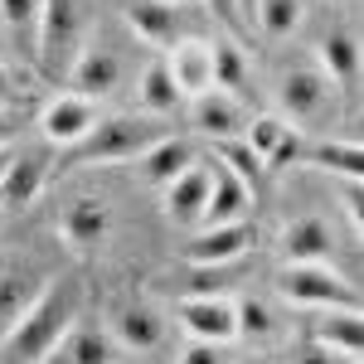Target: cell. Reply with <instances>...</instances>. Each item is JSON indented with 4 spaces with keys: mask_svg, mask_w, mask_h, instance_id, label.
Returning <instances> with one entry per match:
<instances>
[{
    "mask_svg": "<svg viewBox=\"0 0 364 364\" xmlns=\"http://www.w3.org/2000/svg\"><path fill=\"white\" fill-rule=\"evenodd\" d=\"M161 58H166L170 78H175V87H180L185 102L214 87V44H209V39H175Z\"/></svg>",
    "mask_w": 364,
    "mask_h": 364,
    "instance_id": "cell-11",
    "label": "cell"
},
{
    "mask_svg": "<svg viewBox=\"0 0 364 364\" xmlns=\"http://www.w3.org/2000/svg\"><path fill=\"white\" fill-rule=\"evenodd\" d=\"M291 364H360V360H345V355H336V350H326L306 336L301 345H291Z\"/></svg>",
    "mask_w": 364,
    "mask_h": 364,
    "instance_id": "cell-32",
    "label": "cell"
},
{
    "mask_svg": "<svg viewBox=\"0 0 364 364\" xmlns=\"http://www.w3.org/2000/svg\"><path fill=\"white\" fill-rule=\"evenodd\" d=\"M224 350L228 345H204V340H190L180 364H224Z\"/></svg>",
    "mask_w": 364,
    "mask_h": 364,
    "instance_id": "cell-34",
    "label": "cell"
},
{
    "mask_svg": "<svg viewBox=\"0 0 364 364\" xmlns=\"http://www.w3.org/2000/svg\"><path fill=\"white\" fill-rule=\"evenodd\" d=\"M243 141H248L252 156L262 161V170H282L287 161H296V156H301V132H296L291 122H282L277 112L252 117L248 127H243Z\"/></svg>",
    "mask_w": 364,
    "mask_h": 364,
    "instance_id": "cell-13",
    "label": "cell"
},
{
    "mask_svg": "<svg viewBox=\"0 0 364 364\" xmlns=\"http://www.w3.org/2000/svg\"><path fill=\"white\" fill-rule=\"evenodd\" d=\"M170 5H185V0H170Z\"/></svg>",
    "mask_w": 364,
    "mask_h": 364,
    "instance_id": "cell-40",
    "label": "cell"
},
{
    "mask_svg": "<svg viewBox=\"0 0 364 364\" xmlns=\"http://www.w3.org/2000/svg\"><path fill=\"white\" fill-rule=\"evenodd\" d=\"M44 277L39 272H25V267H0V340L15 331V321L29 311V301L39 296Z\"/></svg>",
    "mask_w": 364,
    "mask_h": 364,
    "instance_id": "cell-24",
    "label": "cell"
},
{
    "mask_svg": "<svg viewBox=\"0 0 364 364\" xmlns=\"http://www.w3.org/2000/svg\"><path fill=\"white\" fill-rule=\"evenodd\" d=\"M127 25L136 39H146L151 49H161L166 54L175 39H185L180 34V20H185V5H170V0H127Z\"/></svg>",
    "mask_w": 364,
    "mask_h": 364,
    "instance_id": "cell-15",
    "label": "cell"
},
{
    "mask_svg": "<svg viewBox=\"0 0 364 364\" xmlns=\"http://www.w3.org/2000/svg\"><path fill=\"white\" fill-rule=\"evenodd\" d=\"M44 180H49V161L39 151H15L5 175H0V209L5 214L10 209H29L39 199V190H44Z\"/></svg>",
    "mask_w": 364,
    "mask_h": 364,
    "instance_id": "cell-18",
    "label": "cell"
},
{
    "mask_svg": "<svg viewBox=\"0 0 364 364\" xmlns=\"http://www.w3.org/2000/svg\"><path fill=\"white\" fill-rule=\"evenodd\" d=\"M277 291L291 306H311V311H360V291L355 282L340 277L326 262H282L277 272Z\"/></svg>",
    "mask_w": 364,
    "mask_h": 364,
    "instance_id": "cell-5",
    "label": "cell"
},
{
    "mask_svg": "<svg viewBox=\"0 0 364 364\" xmlns=\"http://www.w3.org/2000/svg\"><path fill=\"white\" fill-rule=\"evenodd\" d=\"M311 340L326 345V350H336V355H345V360H360V350H364V316H360V311H326V316L311 326Z\"/></svg>",
    "mask_w": 364,
    "mask_h": 364,
    "instance_id": "cell-23",
    "label": "cell"
},
{
    "mask_svg": "<svg viewBox=\"0 0 364 364\" xmlns=\"http://www.w3.org/2000/svg\"><path fill=\"white\" fill-rule=\"evenodd\" d=\"M87 44V10L83 0H44L39 29H34V63L49 78H68L73 58Z\"/></svg>",
    "mask_w": 364,
    "mask_h": 364,
    "instance_id": "cell-4",
    "label": "cell"
},
{
    "mask_svg": "<svg viewBox=\"0 0 364 364\" xmlns=\"http://www.w3.org/2000/svg\"><path fill=\"white\" fill-rule=\"evenodd\" d=\"M306 20V0H252V25L267 39H291Z\"/></svg>",
    "mask_w": 364,
    "mask_h": 364,
    "instance_id": "cell-27",
    "label": "cell"
},
{
    "mask_svg": "<svg viewBox=\"0 0 364 364\" xmlns=\"http://www.w3.org/2000/svg\"><path fill=\"white\" fill-rule=\"evenodd\" d=\"M0 146H10V117L0 112Z\"/></svg>",
    "mask_w": 364,
    "mask_h": 364,
    "instance_id": "cell-37",
    "label": "cell"
},
{
    "mask_svg": "<svg viewBox=\"0 0 364 364\" xmlns=\"http://www.w3.org/2000/svg\"><path fill=\"white\" fill-rule=\"evenodd\" d=\"M97 117H102L97 102H87V97H78V92H58V97L44 102V112H39V132H44L49 146L73 151V146L97 127Z\"/></svg>",
    "mask_w": 364,
    "mask_h": 364,
    "instance_id": "cell-8",
    "label": "cell"
},
{
    "mask_svg": "<svg viewBox=\"0 0 364 364\" xmlns=\"http://www.w3.org/2000/svg\"><path fill=\"white\" fill-rule=\"evenodd\" d=\"M0 219H5V209H0Z\"/></svg>",
    "mask_w": 364,
    "mask_h": 364,
    "instance_id": "cell-41",
    "label": "cell"
},
{
    "mask_svg": "<svg viewBox=\"0 0 364 364\" xmlns=\"http://www.w3.org/2000/svg\"><path fill=\"white\" fill-rule=\"evenodd\" d=\"M10 156H15V151H10V146H0V175H5V166H10Z\"/></svg>",
    "mask_w": 364,
    "mask_h": 364,
    "instance_id": "cell-39",
    "label": "cell"
},
{
    "mask_svg": "<svg viewBox=\"0 0 364 364\" xmlns=\"http://www.w3.org/2000/svg\"><path fill=\"white\" fill-rule=\"evenodd\" d=\"M180 331L204 345H233L238 340V301L219 291H195L180 301Z\"/></svg>",
    "mask_w": 364,
    "mask_h": 364,
    "instance_id": "cell-6",
    "label": "cell"
},
{
    "mask_svg": "<svg viewBox=\"0 0 364 364\" xmlns=\"http://www.w3.org/2000/svg\"><path fill=\"white\" fill-rule=\"evenodd\" d=\"M117 83H122V58H117V49L87 39L83 54L73 58V68H68V92H78V97H87V102H97V97L117 92Z\"/></svg>",
    "mask_w": 364,
    "mask_h": 364,
    "instance_id": "cell-14",
    "label": "cell"
},
{
    "mask_svg": "<svg viewBox=\"0 0 364 364\" xmlns=\"http://www.w3.org/2000/svg\"><path fill=\"white\" fill-rule=\"evenodd\" d=\"M195 161H199L195 146H190V141H180V136H161L151 151H141V156H136L141 180H146V185H156V190H166L170 180H175L180 170H190Z\"/></svg>",
    "mask_w": 364,
    "mask_h": 364,
    "instance_id": "cell-22",
    "label": "cell"
},
{
    "mask_svg": "<svg viewBox=\"0 0 364 364\" xmlns=\"http://www.w3.org/2000/svg\"><path fill=\"white\" fill-rule=\"evenodd\" d=\"M204 199H209V166L204 161L180 170L166 190H161V204H166V214L175 224H199L204 219Z\"/></svg>",
    "mask_w": 364,
    "mask_h": 364,
    "instance_id": "cell-21",
    "label": "cell"
},
{
    "mask_svg": "<svg viewBox=\"0 0 364 364\" xmlns=\"http://www.w3.org/2000/svg\"><path fill=\"white\" fill-rule=\"evenodd\" d=\"M107 336H112L117 350L146 355V350H156V345L166 340V321H161V311L151 306V301L127 296V301H117L112 316H107Z\"/></svg>",
    "mask_w": 364,
    "mask_h": 364,
    "instance_id": "cell-9",
    "label": "cell"
},
{
    "mask_svg": "<svg viewBox=\"0 0 364 364\" xmlns=\"http://www.w3.org/2000/svg\"><path fill=\"white\" fill-rule=\"evenodd\" d=\"M136 97H141V112H146V117H170L180 102H185V97H180V87H175V78H170L166 58H151V63L141 68Z\"/></svg>",
    "mask_w": 364,
    "mask_h": 364,
    "instance_id": "cell-26",
    "label": "cell"
},
{
    "mask_svg": "<svg viewBox=\"0 0 364 364\" xmlns=\"http://www.w3.org/2000/svg\"><path fill=\"white\" fill-rule=\"evenodd\" d=\"M20 92V83H15V73H10V63L0 58V97H15Z\"/></svg>",
    "mask_w": 364,
    "mask_h": 364,
    "instance_id": "cell-36",
    "label": "cell"
},
{
    "mask_svg": "<svg viewBox=\"0 0 364 364\" xmlns=\"http://www.w3.org/2000/svg\"><path fill=\"white\" fill-rule=\"evenodd\" d=\"M316 68L340 92H350L355 78H360V39H355V29H326L321 44H316Z\"/></svg>",
    "mask_w": 364,
    "mask_h": 364,
    "instance_id": "cell-20",
    "label": "cell"
},
{
    "mask_svg": "<svg viewBox=\"0 0 364 364\" xmlns=\"http://www.w3.org/2000/svg\"><path fill=\"white\" fill-rule=\"evenodd\" d=\"M238 15H243V25H252V0H238Z\"/></svg>",
    "mask_w": 364,
    "mask_h": 364,
    "instance_id": "cell-38",
    "label": "cell"
},
{
    "mask_svg": "<svg viewBox=\"0 0 364 364\" xmlns=\"http://www.w3.org/2000/svg\"><path fill=\"white\" fill-rule=\"evenodd\" d=\"M219 146V170H228V175H238L243 185H257V175H262V161L248 151V141L243 136H233V141H214Z\"/></svg>",
    "mask_w": 364,
    "mask_h": 364,
    "instance_id": "cell-30",
    "label": "cell"
},
{
    "mask_svg": "<svg viewBox=\"0 0 364 364\" xmlns=\"http://www.w3.org/2000/svg\"><path fill=\"white\" fill-rule=\"evenodd\" d=\"M252 243H257V233L252 224H219V228H199L195 238L185 243V262H195V267H228V262H238V257H248Z\"/></svg>",
    "mask_w": 364,
    "mask_h": 364,
    "instance_id": "cell-10",
    "label": "cell"
},
{
    "mask_svg": "<svg viewBox=\"0 0 364 364\" xmlns=\"http://www.w3.org/2000/svg\"><path fill=\"white\" fill-rule=\"evenodd\" d=\"M190 127H195L204 141H233V136H243L248 112H243V102H238L233 92L209 87V92L190 97Z\"/></svg>",
    "mask_w": 364,
    "mask_h": 364,
    "instance_id": "cell-12",
    "label": "cell"
},
{
    "mask_svg": "<svg viewBox=\"0 0 364 364\" xmlns=\"http://www.w3.org/2000/svg\"><path fill=\"white\" fill-rule=\"evenodd\" d=\"M78 311H83V291H78V282H63V277L44 282L39 296L29 301V311L15 321V331L0 340L5 364H39L58 340H63V331L78 321Z\"/></svg>",
    "mask_w": 364,
    "mask_h": 364,
    "instance_id": "cell-1",
    "label": "cell"
},
{
    "mask_svg": "<svg viewBox=\"0 0 364 364\" xmlns=\"http://www.w3.org/2000/svg\"><path fill=\"white\" fill-rule=\"evenodd\" d=\"M277 248H282V262H331L336 257V228L321 214H301V219H291L282 228Z\"/></svg>",
    "mask_w": 364,
    "mask_h": 364,
    "instance_id": "cell-16",
    "label": "cell"
},
{
    "mask_svg": "<svg viewBox=\"0 0 364 364\" xmlns=\"http://www.w3.org/2000/svg\"><path fill=\"white\" fill-rule=\"evenodd\" d=\"M161 136H166L161 117H146V112L97 117V127L68 151V161H83V166H122V161H136L141 151H151Z\"/></svg>",
    "mask_w": 364,
    "mask_h": 364,
    "instance_id": "cell-3",
    "label": "cell"
},
{
    "mask_svg": "<svg viewBox=\"0 0 364 364\" xmlns=\"http://www.w3.org/2000/svg\"><path fill=\"white\" fill-rule=\"evenodd\" d=\"M248 204H252V190L228 175V170L209 166V199H204V228H219V224H243L248 219Z\"/></svg>",
    "mask_w": 364,
    "mask_h": 364,
    "instance_id": "cell-19",
    "label": "cell"
},
{
    "mask_svg": "<svg viewBox=\"0 0 364 364\" xmlns=\"http://www.w3.org/2000/svg\"><path fill=\"white\" fill-rule=\"evenodd\" d=\"M112 233V204L102 195H73L58 214V238L73 252H97Z\"/></svg>",
    "mask_w": 364,
    "mask_h": 364,
    "instance_id": "cell-7",
    "label": "cell"
},
{
    "mask_svg": "<svg viewBox=\"0 0 364 364\" xmlns=\"http://www.w3.org/2000/svg\"><path fill=\"white\" fill-rule=\"evenodd\" d=\"M340 190H345V214H350V224L364 228V199H360V180H340Z\"/></svg>",
    "mask_w": 364,
    "mask_h": 364,
    "instance_id": "cell-35",
    "label": "cell"
},
{
    "mask_svg": "<svg viewBox=\"0 0 364 364\" xmlns=\"http://www.w3.org/2000/svg\"><path fill=\"white\" fill-rule=\"evenodd\" d=\"M117 364H122V360H117Z\"/></svg>",
    "mask_w": 364,
    "mask_h": 364,
    "instance_id": "cell-42",
    "label": "cell"
},
{
    "mask_svg": "<svg viewBox=\"0 0 364 364\" xmlns=\"http://www.w3.org/2000/svg\"><path fill=\"white\" fill-rule=\"evenodd\" d=\"M340 92L316 63H287L277 78V102H282V122H291L301 136L306 132H331L340 117Z\"/></svg>",
    "mask_w": 364,
    "mask_h": 364,
    "instance_id": "cell-2",
    "label": "cell"
},
{
    "mask_svg": "<svg viewBox=\"0 0 364 364\" xmlns=\"http://www.w3.org/2000/svg\"><path fill=\"white\" fill-rule=\"evenodd\" d=\"M117 360H122V350L112 345L107 331H97V326H87V321H73V326L63 331V340H58L39 364H117Z\"/></svg>",
    "mask_w": 364,
    "mask_h": 364,
    "instance_id": "cell-17",
    "label": "cell"
},
{
    "mask_svg": "<svg viewBox=\"0 0 364 364\" xmlns=\"http://www.w3.org/2000/svg\"><path fill=\"white\" fill-rule=\"evenodd\" d=\"M199 5H204V10H209L214 20H224V25L233 29V34H248L243 15H238V0H199Z\"/></svg>",
    "mask_w": 364,
    "mask_h": 364,
    "instance_id": "cell-33",
    "label": "cell"
},
{
    "mask_svg": "<svg viewBox=\"0 0 364 364\" xmlns=\"http://www.w3.org/2000/svg\"><path fill=\"white\" fill-rule=\"evenodd\" d=\"M277 321L262 301H238V340H272Z\"/></svg>",
    "mask_w": 364,
    "mask_h": 364,
    "instance_id": "cell-31",
    "label": "cell"
},
{
    "mask_svg": "<svg viewBox=\"0 0 364 364\" xmlns=\"http://www.w3.org/2000/svg\"><path fill=\"white\" fill-rule=\"evenodd\" d=\"M243 83H248V58H243V49L233 39H219L214 44V87L219 92H243Z\"/></svg>",
    "mask_w": 364,
    "mask_h": 364,
    "instance_id": "cell-28",
    "label": "cell"
},
{
    "mask_svg": "<svg viewBox=\"0 0 364 364\" xmlns=\"http://www.w3.org/2000/svg\"><path fill=\"white\" fill-rule=\"evenodd\" d=\"M306 161L316 170H326V175H336V180H360L364 175V146L355 136H326L306 151Z\"/></svg>",
    "mask_w": 364,
    "mask_h": 364,
    "instance_id": "cell-25",
    "label": "cell"
},
{
    "mask_svg": "<svg viewBox=\"0 0 364 364\" xmlns=\"http://www.w3.org/2000/svg\"><path fill=\"white\" fill-rule=\"evenodd\" d=\"M39 10H44V0H0V25L10 39H20V44H34V29H39Z\"/></svg>",
    "mask_w": 364,
    "mask_h": 364,
    "instance_id": "cell-29",
    "label": "cell"
}]
</instances>
